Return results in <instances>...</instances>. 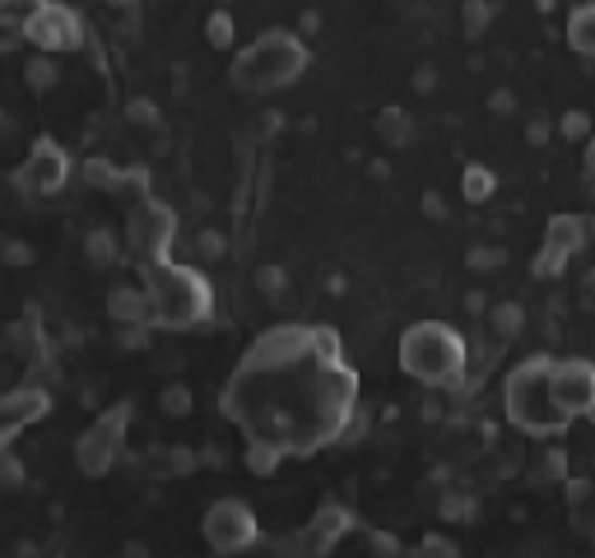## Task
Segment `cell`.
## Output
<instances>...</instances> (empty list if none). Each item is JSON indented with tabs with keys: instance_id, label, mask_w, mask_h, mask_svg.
Returning <instances> with one entry per match:
<instances>
[{
	"instance_id": "1",
	"label": "cell",
	"mask_w": 595,
	"mask_h": 558,
	"mask_svg": "<svg viewBox=\"0 0 595 558\" xmlns=\"http://www.w3.org/2000/svg\"><path fill=\"white\" fill-rule=\"evenodd\" d=\"M359 381L340 354L330 326H275L223 391V410L247 438L275 442L284 457H307L326 442H340L359 414Z\"/></svg>"
},
{
	"instance_id": "2",
	"label": "cell",
	"mask_w": 595,
	"mask_h": 558,
	"mask_svg": "<svg viewBox=\"0 0 595 558\" xmlns=\"http://www.w3.org/2000/svg\"><path fill=\"white\" fill-rule=\"evenodd\" d=\"M396 363L410 381L428 391H465L470 387V340L451 322H414L400 330Z\"/></svg>"
},
{
	"instance_id": "3",
	"label": "cell",
	"mask_w": 595,
	"mask_h": 558,
	"mask_svg": "<svg viewBox=\"0 0 595 558\" xmlns=\"http://www.w3.org/2000/svg\"><path fill=\"white\" fill-rule=\"evenodd\" d=\"M549 368H554V354H531L502 377V414L526 438H563L572 428V418L554 405Z\"/></svg>"
},
{
	"instance_id": "4",
	"label": "cell",
	"mask_w": 595,
	"mask_h": 558,
	"mask_svg": "<svg viewBox=\"0 0 595 558\" xmlns=\"http://www.w3.org/2000/svg\"><path fill=\"white\" fill-rule=\"evenodd\" d=\"M139 284L154 299V326L163 330H191L209 322L215 312V289L196 266H178V260H154L139 266Z\"/></svg>"
},
{
	"instance_id": "5",
	"label": "cell",
	"mask_w": 595,
	"mask_h": 558,
	"mask_svg": "<svg viewBox=\"0 0 595 558\" xmlns=\"http://www.w3.org/2000/svg\"><path fill=\"white\" fill-rule=\"evenodd\" d=\"M312 65L307 43L289 28H266L256 43H247L233 57V84L242 94H275L289 89L293 80H303V70Z\"/></svg>"
},
{
	"instance_id": "6",
	"label": "cell",
	"mask_w": 595,
	"mask_h": 558,
	"mask_svg": "<svg viewBox=\"0 0 595 558\" xmlns=\"http://www.w3.org/2000/svg\"><path fill=\"white\" fill-rule=\"evenodd\" d=\"M126 433H131V405L121 400V405L102 410L94 424L75 438V465H80V475H89V480L108 475V470L121 461V451H126Z\"/></svg>"
},
{
	"instance_id": "7",
	"label": "cell",
	"mask_w": 595,
	"mask_h": 558,
	"mask_svg": "<svg viewBox=\"0 0 595 558\" xmlns=\"http://www.w3.org/2000/svg\"><path fill=\"white\" fill-rule=\"evenodd\" d=\"M201 535L205 545L215 549L219 558H238L260 545V521H256V508L242 498H215L201 517Z\"/></svg>"
},
{
	"instance_id": "8",
	"label": "cell",
	"mask_w": 595,
	"mask_h": 558,
	"mask_svg": "<svg viewBox=\"0 0 595 558\" xmlns=\"http://www.w3.org/2000/svg\"><path fill=\"white\" fill-rule=\"evenodd\" d=\"M172 242H178V215L163 201H139L126 215V247L135 252L139 266H154V260H172Z\"/></svg>"
},
{
	"instance_id": "9",
	"label": "cell",
	"mask_w": 595,
	"mask_h": 558,
	"mask_svg": "<svg viewBox=\"0 0 595 558\" xmlns=\"http://www.w3.org/2000/svg\"><path fill=\"white\" fill-rule=\"evenodd\" d=\"M70 172H75V163H70V154L57 145V140H38V145L28 149V159L10 172V186L20 191L24 201L57 196V191H65Z\"/></svg>"
},
{
	"instance_id": "10",
	"label": "cell",
	"mask_w": 595,
	"mask_h": 558,
	"mask_svg": "<svg viewBox=\"0 0 595 558\" xmlns=\"http://www.w3.org/2000/svg\"><path fill=\"white\" fill-rule=\"evenodd\" d=\"M349 531H354V517H349V508H340V502H321V508L312 512L307 526H298L293 535L279 539L275 554L279 558H326Z\"/></svg>"
},
{
	"instance_id": "11",
	"label": "cell",
	"mask_w": 595,
	"mask_h": 558,
	"mask_svg": "<svg viewBox=\"0 0 595 558\" xmlns=\"http://www.w3.org/2000/svg\"><path fill=\"white\" fill-rule=\"evenodd\" d=\"M549 391H554V405L563 410L568 418H586V410L595 405V363L582 359V354L554 359Z\"/></svg>"
},
{
	"instance_id": "12",
	"label": "cell",
	"mask_w": 595,
	"mask_h": 558,
	"mask_svg": "<svg viewBox=\"0 0 595 558\" xmlns=\"http://www.w3.org/2000/svg\"><path fill=\"white\" fill-rule=\"evenodd\" d=\"M84 20L61 0H47L38 10V20L28 24V47H38L42 57H61V51H80L84 47Z\"/></svg>"
},
{
	"instance_id": "13",
	"label": "cell",
	"mask_w": 595,
	"mask_h": 558,
	"mask_svg": "<svg viewBox=\"0 0 595 558\" xmlns=\"http://www.w3.org/2000/svg\"><path fill=\"white\" fill-rule=\"evenodd\" d=\"M539 247H554V252H563L568 260L576 252H586L591 247V215H572V209H558V215L545 219V242Z\"/></svg>"
},
{
	"instance_id": "14",
	"label": "cell",
	"mask_w": 595,
	"mask_h": 558,
	"mask_svg": "<svg viewBox=\"0 0 595 558\" xmlns=\"http://www.w3.org/2000/svg\"><path fill=\"white\" fill-rule=\"evenodd\" d=\"M108 317L117 326H154V299L145 284H112L108 289Z\"/></svg>"
},
{
	"instance_id": "15",
	"label": "cell",
	"mask_w": 595,
	"mask_h": 558,
	"mask_svg": "<svg viewBox=\"0 0 595 558\" xmlns=\"http://www.w3.org/2000/svg\"><path fill=\"white\" fill-rule=\"evenodd\" d=\"M47 0H0V51H14L28 43V24L38 20Z\"/></svg>"
},
{
	"instance_id": "16",
	"label": "cell",
	"mask_w": 595,
	"mask_h": 558,
	"mask_svg": "<svg viewBox=\"0 0 595 558\" xmlns=\"http://www.w3.org/2000/svg\"><path fill=\"white\" fill-rule=\"evenodd\" d=\"M484 330H488V340H494V344H512V340H521V330H526V307H521L517 299L488 303V312H484Z\"/></svg>"
},
{
	"instance_id": "17",
	"label": "cell",
	"mask_w": 595,
	"mask_h": 558,
	"mask_svg": "<svg viewBox=\"0 0 595 558\" xmlns=\"http://www.w3.org/2000/svg\"><path fill=\"white\" fill-rule=\"evenodd\" d=\"M139 465H145L154 480H178V475H191V470L201 465V451H191V447H154L149 457H139Z\"/></svg>"
},
{
	"instance_id": "18",
	"label": "cell",
	"mask_w": 595,
	"mask_h": 558,
	"mask_svg": "<svg viewBox=\"0 0 595 558\" xmlns=\"http://www.w3.org/2000/svg\"><path fill=\"white\" fill-rule=\"evenodd\" d=\"M373 131H377V140H381L387 149H410L414 135H418L414 117H410L405 108H381L377 121H373Z\"/></svg>"
},
{
	"instance_id": "19",
	"label": "cell",
	"mask_w": 595,
	"mask_h": 558,
	"mask_svg": "<svg viewBox=\"0 0 595 558\" xmlns=\"http://www.w3.org/2000/svg\"><path fill=\"white\" fill-rule=\"evenodd\" d=\"M563 38L576 57H595V0H582V5L568 10V24H563Z\"/></svg>"
},
{
	"instance_id": "20",
	"label": "cell",
	"mask_w": 595,
	"mask_h": 558,
	"mask_svg": "<svg viewBox=\"0 0 595 558\" xmlns=\"http://www.w3.org/2000/svg\"><path fill=\"white\" fill-rule=\"evenodd\" d=\"M84 260L98 266V270L121 266V238L108 229V223H94V229L84 233Z\"/></svg>"
},
{
	"instance_id": "21",
	"label": "cell",
	"mask_w": 595,
	"mask_h": 558,
	"mask_svg": "<svg viewBox=\"0 0 595 558\" xmlns=\"http://www.w3.org/2000/svg\"><path fill=\"white\" fill-rule=\"evenodd\" d=\"M494 191H498V172L488 168V163H465L461 172V196L470 205H484V201H494Z\"/></svg>"
},
{
	"instance_id": "22",
	"label": "cell",
	"mask_w": 595,
	"mask_h": 558,
	"mask_svg": "<svg viewBox=\"0 0 595 558\" xmlns=\"http://www.w3.org/2000/svg\"><path fill=\"white\" fill-rule=\"evenodd\" d=\"M531 484H568V451L563 447H545L531 461Z\"/></svg>"
},
{
	"instance_id": "23",
	"label": "cell",
	"mask_w": 595,
	"mask_h": 558,
	"mask_svg": "<svg viewBox=\"0 0 595 558\" xmlns=\"http://www.w3.org/2000/svg\"><path fill=\"white\" fill-rule=\"evenodd\" d=\"M24 84H28V94H51L61 84V70L51 57H42V51H33V57L24 61Z\"/></svg>"
},
{
	"instance_id": "24",
	"label": "cell",
	"mask_w": 595,
	"mask_h": 558,
	"mask_svg": "<svg viewBox=\"0 0 595 558\" xmlns=\"http://www.w3.org/2000/svg\"><path fill=\"white\" fill-rule=\"evenodd\" d=\"M242 461H247L252 475L260 480H270L279 465H284V451H279L275 442H260V438H247V451H242Z\"/></svg>"
},
{
	"instance_id": "25",
	"label": "cell",
	"mask_w": 595,
	"mask_h": 558,
	"mask_svg": "<svg viewBox=\"0 0 595 558\" xmlns=\"http://www.w3.org/2000/svg\"><path fill=\"white\" fill-rule=\"evenodd\" d=\"M252 279H256V293H260L266 303H279V299L289 293V270L279 266V260H260Z\"/></svg>"
},
{
	"instance_id": "26",
	"label": "cell",
	"mask_w": 595,
	"mask_h": 558,
	"mask_svg": "<svg viewBox=\"0 0 595 558\" xmlns=\"http://www.w3.org/2000/svg\"><path fill=\"white\" fill-rule=\"evenodd\" d=\"M80 178H84V186H94V191H117L121 186V168L112 159H102V154H94V159H84Z\"/></svg>"
},
{
	"instance_id": "27",
	"label": "cell",
	"mask_w": 595,
	"mask_h": 558,
	"mask_svg": "<svg viewBox=\"0 0 595 558\" xmlns=\"http://www.w3.org/2000/svg\"><path fill=\"white\" fill-rule=\"evenodd\" d=\"M494 14H498V5H494V0H465V5H461L465 38H470V43H479L484 33H488V24H494Z\"/></svg>"
},
{
	"instance_id": "28",
	"label": "cell",
	"mask_w": 595,
	"mask_h": 558,
	"mask_svg": "<svg viewBox=\"0 0 595 558\" xmlns=\"http://www.w3.org/2000/svg\"><path fill=\"white\" fill-rule=\"evenodd\" d=\"M233 38H238L233 14H229V10H209V20H205V43L223 51V47H233Z\"/></svg>"
},
{
	"instance_id": "29",
	"label": "cell",
	"mask_w": 595,
	"mask_h": 558,
	"mask_svg": "<svg viewBox=\"0 0 595 558\" xmlns=\"http://www.w3.org/2000/svg\"><path fill=\"white\" fill-rule=\"evenodd\" d=\"M191 405H196V396H191L186 381H168V387L159 391V410H163L168 418H182V414H191Z\"/></svg>"
},
{
	"instance_id": "30",
	"label": "cell",
	"mask_w": 595,
	"mask_h": 558,
	"mask_svg": "<svg viewBox=\"0 0 595 558\" xmlns=\"http://www.w3.org/2000/svg\"><path fill=\"white\" fill-rule=\"evenodd\" d=\"M568 270V256L563 252H554V247H539L531 256V279H558Z\"/></svg>"
},
{
	"instance_id": "31",
	"label": "cell",
	"mask_w": 595,
	"mask_h": 558,
	"mask_svg": "<svg viewBox=\"0 0 595 558\" xmlns=\"http://www.w3.org/2000/svg\"><path fill=\"white\" fill-rule=\"evenodd\" d=\"M558 135L572 140V145H586V140H591V117L582 108H568L563 117H558Z\"/></svg>"
},
{
	"instance_id": "32",
	"label": "cell",
	"mask_w": 595,
	"mask_h": 558,
	"mask_svg": "<svg viewBox=\"0 0 595 558\" xmlns=\"http://www.w3.org/2000/svg\"><path fill=\"white\" fill-rule=\"evenodd\" d=\"M191 247H196V260H223V252H229V238H223L219 229H205L196 233V242H191Z\"/></svg>"
},
{
	"instance_id": "33",
	"label": "cell",
	"mask_w": 595,
	"mask_h": 558,
	"mask_svg": "<svg viewBox=\"0 0 595 558\" xmlns=\"http://www.w3.org/2000/svg\"><path fill=\"white\" fill-rule=\"evenodd\" d=\"M502 260H507V252L494 247V242H475V247L465 252V266H470V270H498Z\"/></svg>"
},
{
	"instance_id": "34",
	"label": "cell",
	"mask_w": 595,
	"mask_h": 558,
	"mask_svg": "<svg viewBox=\"0 0 595 558\" xmlns=\"http://www.w3.org/2000/svg\"><path fill=\"white\" fill-rule=\"evenodd\" d=\"M126 117H131V126H145V131H159L163 126V117H159V108H154L149 98H131Z\"/></svg>"
},
{
	"instance_id": "35",
	"label": "cell",
	"mask_w": 595,
	"mask_h": 558,
	"mask_svg": "<svg viewBox=\"0 0 595 558\" xmlns=\"http://www.w3.org/2000/svg\"><path fill=\"white\" fill-rule=\"evenodd\" d=\"M0 260L5 266H33V247L24 238H0Z\"/></svg>"
},
{
	"instance_id": "36",
	"label": "cell",
	"mask_w": 595,
	"mask_h": 558,
	"mask_svg": "<svg viewBox=\"0 0 595 558\" xmlns=\"http://www.w3.org/2000/svg\"><path fill=\"white\" fill-rule=\"evenodd\" d=\"M563 494H568V508H591V498H595V484H591V480H576V475H568Z\"/></svg>"
},
{
	"instance_id": "37",
	"label": "cell",
	"mask_w": 595,
	"mask_h": 558,
	"mask_svg": "<svg viewBox=\"0 0 595 558\" xmlns=\"http://www.w3.org/2000/svg\"><path fill=\"white\" fill-rule=\"evenodd\" d=\"M572 535L595 545V508H572Z\"/></svg>"
},
{
	"instance_id": "38",
	"label": "cell",
	"mask_w": 595,
	"mask_h": 558,
	"mask_svg": "<svg viewBox=\"0 0 595 558\" xmlns=\"http://www.w3.org/2000/svg\"><path fill=\"white\" fill-rule=\"evenodd\" d=\"M418 558H461V549L451 545V539H437V535H428L424 545H418Z\"/></svg>"
},
{
	"instance_id": "39",
	"label": "cell",
	"mask_w": 595,
	"mask_h": 558,
	"mask_svg": "<svg viewBox=\"0 0 595 558\" xmlns=\"http://www.w3.org/2000/svg\"><path fill=\"white\" fill-rule=\"evenodd\" d=\"M549 135H554V126H549V117H531V121H526V145H531V149H539V145H549Z\"/></svg>"
},
{
	"instance_id": "40",
	"label": "cell",
	"mask_w": 595,
	"mask_h": 558,
	"mask_svg": "<svg viewBox=\"0 0 595 558\" xmlns=\"http://www.w3.org/2000/svg\"><path fill=\"white\" fill-rule=\"evenodd\" d=\"M488 112L512 117V112H517V94H512V89H494V94H488Z\"/></svg>"
},
{
	"instance_id": "41",
	"label": "cell",
	"mask_w": 595,
	"mask_h": 558,
	"mask_svg": "<svg viewBox=\"0 0 595 558\" xmlns=\"http://www.w3.org/2000/svg\"><path fill=\"white\" fill-rule=\"evenodd\" d=\"M0 480H5V488H14V484H20V480H24V465H20V461H14V457H10V451H5V457H0Z\"/></svg>"
},
{
	"instance_id": "42",
	"label": "cell",
	"mask_w": 595,
	"mask_h": 558,
	"mask_svg": "<svg viewBox=\"0 0 595 558\" xmlns=\"http://www.w3.org/2000/svg\"><path fill=\"white\" fill-rule=\"evenodd\" d=\"M418 209H424V215H428V219H447V201H442V196H437V191H428V196H424V201H418Z\"/></svg>"
},
{
	"instance_id": "43",
	"label": "cell",
	"mask_w": 595,
	"mask_h": 558,
	"mask_svg": "<svg viewBox=\"0 0 595 558\" xmlns=\"http://www.w3.org/2000/svg\"><path fill=\"white\" fill-rule=\"evenodd\" d=\"M414 89H418V94H433V89H437V70H433V65H418V70H414Z\"/></svg>"
},
{
	"instance_id": "44",
	"label": "cell",
	"mask_w": 595,
	"mask_h": 558,
	"mask_svg": "<svg viewBox=\"0 0 595 558\" xmlns=\"http://www.w3.org/2000/svg\"><path fill=\"white\" fill-rule=\"evenodd\" d=\"M576 299H582L586 307H595V266L582 275V284H576Z\"/></svg>"
},
{
	"instance_id": "45",
	"label": "cell",
	"mask_w": 595,
	"mask_h": 558,
	"mask_svg": "<svg viewBox=\"0 0 595 558\" xmlns=\"http://www.w3.org/2000/svg\"><path fill=\"white\" fill-rule=\"evenodd\" d=\"M484 299H488V293L470 289V293H465V312H475V317H484V312H488V303H484Z\"/></svg>"
},
{
	"instance_id": "46",
	"label": "cell",
	"mask_w": 595,
	"mask_h": 558,
	"mask_svg": "<svg viewBox=\"0 0 595 558\" xmlns=\"http://www.w3.org/2000/svg\"><path fill=\"white\" fill-rule=\"evenodd\" d=\"M582 163H586V172H591V178H595V135L586 140V149H582Z\"/></svg>"
},
{
	"instance_id": "47",
	"label": "cell",
	"mask_w": 595,
	"mask_h": 558,
	"mask_svg": "<svg viewBox=\"0 0 595 558\" xmlns=\"http://www.w3.org/2000/svg\"><path fill=\"white\" fill-rule=\"evenodd\" d=\"M317 28H321V14L307 10V14H303V33H317Z\"/></svg>"
},
{
	"instance_id": "48",
	"label": "cell",
	"mask_w": 595,
	"mask_h": 558,
	"mask_svg": "<svg viewBox=\"0 0 595 558\" xmlns=\"http://www.w3.org/2000/svg\"><path fill=\"white\" fill-rule=\"evenodd\" d=\"M117 558H154V554H149V549H139V545H126V549H121Z\"/></svg>"
},
{
	"instance_id": "49",
	"label": "cell",
	"mask_w": 595,
	"mask_h": 558,
	"mask_svg": "<svg viewBox=\"0 0 595 558\" xmlns=\"http://www.w3.org/2000/svg\"><path fill=\"white\" fill-rule=\"evenodd\" d=\"M108 5H131V0H108Z\"/></svg>"
},
{
	"instance_id": "50",
	"label": "cell",
	"mask_w": 595,
	"mask_h": 558,
	"mask_svg": "<svg viewBox=\"0 0 595 558\" xmlns=\"http://www.w3.org/2000/svg\"><path fill=\"white\" fill-rule=\"evenodd\" d=\"M586 418H591V424H595V405H591V410H586Z\"/></svg>"
}]
</instances>
